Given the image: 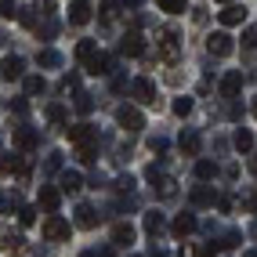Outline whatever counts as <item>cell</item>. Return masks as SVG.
<instances>
[{
    "label": "cell",
    "instance_id": "52a82bcc",
    "mask_svg": "<svg viewBox=\"0 0 257 257\" xmlns=\"http://www.w3.org/2000/svg\"><path fill=\"white\" fill-rule=\"evenodd\" d=\"M207 51L214 58H228L232 55V37H228V33H210V37H207Z\"/></svg>",
    "mask_w": 257,
    "mask_h": 257
},
{
    "label": "cell",
    "instance_id": "60d3db41",
    "mask_svg": "<svg viewBox=\"0 0 257 257\" xmlns=\"http://www.w3.org/2000/svg\"><path fill=\"white\" fill-rule=\"evenodd\" d=\"M243 40H246V47H257V26H250V29L243 33Z\"/></svg>",
    "mask_w": 257,
    "mask_h": 257
},
{
    "label": "cell",
    "instance_id": "cb8c5ba5",
    "mask_svg": "<svg viewBox=\"0 0 257 257\" xmlns=\"http://www.w3.org/2000/svg\"><path fill=\"white\" fill-rule=\"evenodd\" d=\"M37 62L44 65V69H58V65H62V55H58V51H51V47H44L40 55H37Z\"/></svg>",
    "mask_w": 257,
    "mask_h": 257
},
{
    "label": "cell",
    "instance_id": "7dc6e473",
    "mask_svg": "<svg viewBox=\"0 0 257 257\" xmlns=\"http://www.w3.org/2000/svg\"><path fill=\"white\" fill-rule=\"evenodd\" d=\"M178 257H199V253H196L192 246H181V250H178Z\"/></svg>",
    "mask_w": 257,
    "mask_h": 257
},
{
    "label": "cell",
    "instance_id": "f35d334b",
    "mask_svg": "<svg viewBox=\"0 0 257 257\" xmlns=\"http://www.w3.org/2000/svg\"><path fill=\"white\" fill-rule=\"evenodd\" d=\"M0 15H4V19H15V15H19V8H15V0H0Z\"/></svg>",
    "mask_w": 257,
    "mask_h": 257
},
{
    "label": "cell",
    "instance_id": "d6986e66",
    "mask_svg": "<svg viewBox=\"0 0 257 257\" xmlns=\"http://www.w3.org/2000/svg\"><path fill=\"white\" fill-rule=\"evenodd\" d=\"M217 19H221V22H225V26H239V22H243V19H246V11H243V8H239V4H228L225 11H217Z\"/></svg>",
    "mask_w": 257,
    "mask_h": 257
},
{
    "label": "cell",
    "instance_id": "8992f818",
    "mask_svg": "<svg viewBox=\"0 0 257 257\" xmlns=\"http://www.w3.org/2000/svg\"><path fill=\"white\" fill-rule=\"evenodd\" d=\"M0 250H4V253H26V235H19V232H11V228L0 225Z\"/></svg>",
    "mask_w": 257,
    "mask_h": 257
},
{
    "label": "cell",
    "instance_id": "836d02e7",
    "mask_svg": "<svg viewBox=\"0 0 257 257\" xmlns=\"http://www.w3.org/2000/svg\"><path fill=\"white\" fill-rule=\"evenodd\" d=\"M11 207H19V192H4L0 196V214H8Z\"/></svg>",
    "mask_w": 257,
    "mask_h": 257
},
{
    "label": "cell",
    "instance_id": "5b68a950",
    "mask_svg": "<svg viewBox=\"0 0 257 257\" xmlns=\"http://www.w3.org/2000/svg\"><path fill=\"white\" fill-rule=\"evenodd\" d=\"M69 131V142L76 145V149H83V145H98V131L91 127V123H76V127H65Z\"/></svg>",
    "mask_w": 257,
    "mask_h": 257
},
{
    "label": "cell",
    "instance_id": "603a6c76",
    "mask_svg": "<svg viewBox=\"0 0 257 257\" xmlns=\"http://www.w3.org/2000/svg\"><path fill=\"white\" fill-rule=\"evenodd\" d=\"M188 199H192L196 207H210V203H214V192H210L207 185H196V188H192V196H188Z\"/></svg>",
    "mask_w": 257,
    "mask_h": 257
},
{
    "label": "cell",
    "instance_id": "f546056e",
    "mask_svg": "<svg viewBox=\"0 0 257 257\" xmlns=\"http://www.w3.org/2000/svg\"><path fill=\"white\" fill-rule=\"evenodd\" d=\"M22 163H26V160H19V156H4V160H0V174H11V170L19 174Z\"/></svg>",
    "mask_w": 257,
    "mask_h": 257
},
{
    "label": "cell",
    "instance_id": "d590c367",
    "mask_svg": "<svg viewBox=\"0 0 257 257\" xmlns=\"http://www.w3.org/2000/svg\"><path fill=\"white\" fill-rule=\"evenodd\" d=\"M33 221H37V210H33V207H19V225H33Z\"/></svg>",
    "mask_w": 257,
    "mask_h": 257
},
{
    "label": "cell",
    "instance_id": "f6af8a7d",
    "mask_svg": "<svg viewBox=\"0 0 257 257\" xmlns=\"http://www.w3.org/2000/svg\"><path fill=\"white\" fill-rule=\"evenodd\" d=\"M217 207L221 210H232V196H217Z\"/></svg>",
    "mask_w": 257,
    "mask_h": 257
},
{
    "label": "cell",
    "instance_id": "2e32d148",
    "mask_svg": "<svg viewBox=\"0 0 257 257\" xmlns=\"http://www.w3.org/2000/svg\"><path fill=\"white\" fill-rule=\"evenodd\" d=\"M58 203H62V192H58V188H51V185H44V188H40V207H44L47 214H55Z\"/></svg>",
    "mask_w": 257,
    "mask_h": 257
},
{
    "label": "cell",
    "instance_id": "f1b7e54d",
    "mask_svg": "<svg viewBox=\"0 0 257 257\" xmlns=\"http://www.w3.org/2000/svg\"><path fill=\"white\" fill-rule=\"evenodd\" d=\"M47 91V83H44V76H26V94L33 98V94H44Z\"/></svg>",
    "mask_w": 257,
    "mask_h": 257
},
{
    "label": "cell",
    "instance_id": "ffe728a7",
    "mask_svg": "<svg viewBox=\"0 0 257 257\" xmlns=\"http://www.w3.org/2000/svg\"><path fill=\"white\" fill-rule=\"evenodd\" d=\"M232 145L239 149V152H250L257 142H253V131H246V127H239L235 134H232Z\"/></svg>",
    "mask_w": 257,
    "mask_h": 257
},
{
    "label": "cell",
    "instance_id": "d4e9b609",
    "mask_svg": "<svg viewBox=\"0 0 257 257\" xmlns=\"http://www.w3.org/2000/svg\"><path fill=\"white\" fill-rule=\"evenodd\" d=\"M94 55H98V44H94V40H80V44H76V58H80V62H87V58H94Z\"/></svg>",
    "mask_w": 257,
    "mask_h": 257
},
{
    "label": "cell",
    "instance_id": "3957f363",
    "mask_svg": "<svg viewBox=\"0 0 257 257\" xmlns=\"http://www.w3.org/2000/svg\"><path fill=\"white\" fill-rule=\"evenodd\" d=\"M131 94L138 98L142 105H156V98H160V94H156V83H152L149 76H138V80H134V83H131Z\"/></svg>",
    "mask_w": 257,
    "mask_h": 257
},
{
    "label": "cell",
    "instance_id": "c3c4849f",
    "mask_svg": "<svg viewBox=\"0 0 257 257\" xmlns=\"http://www.w3.org/2000/svg\"><path fill=\"white\" fill-rule=\"evenodd\" d=\"M119 4H127V8H142V0H119Z\"/></svg>",
    "mask_w": 257,
    "mask_h": 257
},
{
    "label": "cell",
    "instance_id": "d6a6232c",
    "mask_svg": "<svg viewBox=\"0 0 257 257\" xmlns=\"http://www.w3.org/2000/svg\"><path fill=\"white\" fill-rule=\"evenodd\" d=\"M188 112H192V98H174V116H188Z\"/></svg>",
    "mask_w": 257,
    "mask_h": 257
},
{
    "label": "cell",
    "instance_id": "6da1fadb",
    "mask_svg": "<svg viewBox=\"0 0 257 257\" xmlns=\"http://www.w3.org/2000/svg\"><path fill=\"white\" fill-rule=\"evenodd\" d=\"M44 239H47V243H65V239H69V221L58 217V214H47V221H44Z\"/></svg>",
    "mask_w": 257,
    "mask_h": 257
},
{
    "label": "cell",
    "instance_id": "ba28073f",
    "mask_svg": "<svg viewBox=\"0 0 257 257\" xmlns=\"http://www.w3.org/2000/svg\"><path fill=\"white\" fill-rule=\"evenodd\" d=\"M11 142L19 145L22 152H33V149L40 145V134L33 131V127H15V134H11Z\"/></svg>",
    "mask_w": 257,
    "mask_h": 257
},
{
    "label": "cell",
    "instance_id": "44dd1931",
    "mask_svg": "<svg viewBox=\"0 0 257 257\" xmlns=\"http://www.w3.org/2000/svg\"><path fill=\"white\" fill-rule=\"evenodd\" d=\"M178 145H181L185 156H196V152H199V134L196 131H185L181 138H178Z\"/></svg>",
    "mask_w": 257,
    "mask_h": 257
},
{
    "label": "cell",
    "instance_id": "83f0119b",
    "mask_svg": "<svg viewBox=\"0 0 257 257\" xmlns=\"http://www.w3.org/2000/svg\"><path fill=\"white\" fill-rule=\"evenodd\" d=\"M214 174H217V167H214L210 160H199V163H196V178H199V181H210Z\"/></svg>",
    "mask_w": 257,
    "mask_h": 257
},
{
    "label": "cell",
    "instance_id": "7a4b0ae2",
    "mask_svg": "<svg viewBox=\"0 0 257 257\" xmlns=\"http://www.w3.org/2000/svg\"><path fill=\"white\" fill-rule=\"evenodd\" d=\"M160 58L163 62H178V55H181V44H178V29H163L160 33Z\"/></svg>",
    "mask_w": 257,
    "mask_h": 257
},
{
    "label": "cell",
    "instance_id": "9c48e42d",
    "mask_svg": "<svg viewBox=\"0 0 257 257\" xmlns=\"http://www.w3.org/2000/svg\"><path fill=\"white\" fill-rule=\"evenodd\" d=\"M22 69H26V62H22L19 55H8L4 62H0V76H4L8 83H11V80H22Z\"/></svg>",
    "mask_w": 257,
    "mask_h": 257
},
{
    "label": "cell",
    "instance_id": "db71d44e",
    "mask_svg": "<svg viewBox=\"0 0 257 257\" xmlns=\"http://www.w3.org/2000/svg\"><path fill=\"white\" fill-rule=\"evenodd\" d=\"M253 116H257V101H253Z\"/></svg>",
    "mask_w": 257,
    "mask_h": 257
},
{
    "label": "cell",
    "instance_id": "e575fe53",
    "mask_svg": "<svg viewBox=\"0 0 257 257\" xmlns=\"http://www.w3.org/2000/svg\"><path fill=\"white\" fill-rule=\"evenodd\" d=\"M91 109H94V98H91V94H76V112L87 116Z\"/></svg>",
    "mask_w": 257,
    "mask_h": 257
},
{
    "label": "cell",
    "instance_id": "f5cc1de1",
    "mask_svg": "<svg viewBox=\"0 0 257 257\" xmlns=\"http://www.w3.org/2000/svg\"><path fill=\"white\" fill-rule=\"evenodd\" d=\"M246 257H257V250H250V253H246Z\"/></svg>",
    "mask_w": 257,
    "mask_h": 257
},
{
    "label": "cell",
    "instance_id": "4316f807",
    "mask_svg": "<svg viewBox=\"0 0 257 257\" xmlns=\"http://www.w3.org/2000/svg\"><path fill=\"white\" fill-rule=\"evenodd\" d=\"M47 119H51L55 127H62V123H65V105H58V101H51V105H47Z\"/></svg>",
    "mask_w": 257,
    "mask_h": 257
},
{
    "label": "cell",
    "instance_id": "bcb514c9",
    "mask_svg": "<svg viewBox=\"0 0 257 257\" xmlns=\"http://www.w3.org/2000/svg\"><path fill=\"white\" fill-rule=\"evenodd\" d=\"M58 167H62V156H58V152H55V156H51V160H47V170H58Z\"/></svg>",
    "mask_w": 257,
    "mask_h": 257
},
{
    "label": "cell",
    "instance_id": "7bdbcfd3",
    "mask_svg": "<svg viewBox=\"0 0 257 257\" xmlns=\"http://www.w3.org/2000/svg\"><path fill=\"white\" fill-rule=\"evenodd\" d=\"M55 33H58V26H55V22H44V29H40V37H55Z\"/></svg>",
    "mask_w": 257,
    "mask_h": 257
},
{
    "label": "cell",
    "instance_id": "816d5d0a",
    "mask_svg": "<svg viewBox=\"0 0 257 257\" xmlns=\"http://www.w3.org/2000/svg\"><path fill=\"white\" fill-rule=\"evenodd\" d=\"M217 4H225V8H228V4H232V0H217Z\"/></svg>",
    "mask_w": 257,
    "mask_h": 257
},
{
    "label": "cell",
    "instance_id": "74e56055",
    "mask_svg": "<svg viewBox=\"0 0 257 257\" xmlns=\"http://www.w3.org/2000/svg\"><path fill=\"white\" fill-rule=\"evenodd\" d=\"M243 210H250V214H257V188H250V192L243 196Z\"/></svg>",
    "mask_w": 257,
    "mask_h": 257
},
{
    "label": "cell",
    "instance_id": "9a60e30c",
    "mask_svg": "<svg viewBox=\"0 0 257 257\" xmlns=\"http://www.w3.org/2000/svg\"><path fill=\"white\" fill-rule=\"evenodd\" d=\"M131 243H134V225H127V221L112 225V246H131Z\"/></svg>",
    "mask_w": 257,
    "mask_h": 257
},
{
    "label": "cell",
    "instance_id": "b9f144b4",
    "mask_svg": "<svg viewBox=\"0 0 257 257\" xmlns=\"http://www.w3.org/2000/svg\"><path fill=\"white\" fill-rule=\"evenodd\" d=\"M196 253H199V257H214V253H217V243H207V246H199Z\"/></svg>",
    "mask_w": 257,
    "mask_h": 257
},
{
    "label": "cell",
    "instance_id": "4fadbf2b",
    "mask_svg": "<svg viewBox=\"0 0 257 257\" xmlns=\"http://www.w3.org/2000/svg\"><path fill=\"white\" fill-rule=\"evenodd\" d=\"M119 51H123V55H127V58H138V55H142V51H145V40L138 37V33H127V37H123V40H119Z\"/></svg>",
    "mask_w": 257,
    "mask_h": 257
},
{
    "label": "cell",
    "instance_id": "8d00e7d4",
    "mask_svg": "<svg viewBox=\"0 0 257 257\" xmlns=\"http://www.w3.org/2000/svg\"><path fill=\"white\" fill-rule=\"evenodd\" d=\"M22 26H37V15H33V8H19V15H15Z\"/></svg>",
    "mask_w": 257,
    "mask_h": 257
},
{
    "label": "cell",
    "instance_id": "1f68e13d",
    "mask_svg": "<svg viewBox=\"0 0 257 257\" xmlns=\"http://www.w3.org/2000/svg\"><path fill=\"white\" fill-rule=\"evenodd\" d=\"M94 156H98V145H83V149H76V160H80V163H94Z\"/></svg>",
    "mask_w": 257,
    "mask_h": 257
},
{
    "label": "cell",
    "instance_id": "f907efd6",
    "mask_svg": "<svg viewBox=\"0 0 257 257\" xmlns=\"http://www.w3.org/2000/svg\"><path fill=\"white\" fill-rule=\"evenodd\" d=\"M80 257H98V253H94V250H87V253H80Z\"/></svg>",
    "mask_w": 257,
    "mask_h": 257
},
{
    "label": "cell",
    "instance_id": "30bf717a",
    "mask_svg": "<svg viewBox=\"0 0 257 257\" xmlns=\"http://www.w3.org/2000/svg\"><path fill=\"white\" fill-rule=\"evenodd\" d=\"M83 65H87V73H91V76H109V73H112V58L105 55V51H98V55L87 58Z\"/></svg>",
    "mask_w": 257,
    "mask_h": 257
},
{
    "label": "cell",
    "instance_id": "5bb4252c",
    "mask_svg": "<svg viewBox=\"0 0 257 257\" xmlns=\"http://www.w3.org/2000/svg\"><path fill=\"white\" fill-rule=\"evenodd\" d=\"M239 91H243V73H225L221 76V94L225 98H235Z\"/></svg>",
    "mask_w": 257,
    "mask_h": 257
},
{
    "label": "cell",
    "instance_id": "277c9868",
    "mask_svg": "<svg viewBox=\"0 0 257 257\" xmlns=\"http://www.w3.org/2000/svg\"><path fill=\"white\" fill-rule=\"evenodd\" d=\"M116 123L123 127V131H142L145 127V116L134 109V105H119L116 109Z\"/></svg>",
    "mask_w": 257,
    "mask_h": 257
},
{
    "label": "cell",
    "instance_id": "4dcf8cb0",
    "mask_svg": "<svg viewBox=\"0 0 257 257\" xmlns=\"http://www.w3.org/2000/svg\"><path fill=\"white\" fill-rule=\"evenodd\" d=\"M160 4V11H167V15H181L185 11V0H156Z\"/></svg>",
    "mask_w": 257,
    "mask_h": 257
},
{
    "label": "cell",
    "instance_id": "7c38bea8",
    "mask_svg": "<svg viewBox=\"0 0 257 257\" xmlns=\"http://www.w3.org/2000/svg\"><path fill=\"white\" fill-rule=\"evenodd\" d=\"M196 225H199V221H196L192 214H178V217H174V225H170V232H174L178 239H185V235H192V232H196Z\"/></svg>",
    "mask_w": 257,
    "mask_h": 257
},
{
    "label": "cell",
    "instance_id": "7402d4cb",
    "mask_svg": "<svg viewBox=\"0 0 257 257\" xmlns=\"http://www.w3.org/2000/svg\"><path fill=\"white\" fill-rule=\"evenodd\" d=\"M163 228H167V221H163V214H156V210H149V214H145V232H149V235H160Z\"/></svg>",
    "mask_w": 257,
    "mask_h": 257
},
{
    "label": "cell",
    "instance_id": "681fc988",
    "mask_svg": "<svg viewBox=\"0 0 257 257\" xmlns=\"http://www.w3.org/2000/svg\"><path fill=\"white\" fill-rule=\"evenodd\" d=\"M250 170H253V174H257V156H253V160H250Z\"/></svg>",
    "mask_w": 257,
    "mask_h": 257
},
{
    "label": "cell",
    "instance_id": "484cf974",
    "mask_svg": "<svg viewBox=\"0 0 257 257\" xmlns=\"http://www.w3.org/2000/svg\"><path fill=\"white\" fill-rule=\"evenodd\" d=\"M119 19V0H105L101 4V22H116Z\"/></svg>",
    "mask_w": 257,
    "mask_h": 257
},
{
    "label": "cell",
    "instance_id": "ac0fdd59",
    "mask_svg": "<svg viewBox=\"0 0 257 257\" xmlns=\"http://www.w3.org/2000/svg\"><path fill=\"white\" fill-rule=\"evenodd\" d=\"M98 221H101V214H94V207H87V203L76 207V225H80V228H94Z\"/></svg>",
    "mask_w": 257,
    "mask_h": 257
},
{
    "label": "cell",
    "instance_id": "ee69618b",
    "mask_svg": "<svg viewBox=\"0 0 257 257\" xmlns=\"http://www.w3.org/2000/svg\"><path fill=\"white\" fill-rule=\"evenodd\" d=\"M149 149H152V152H163V149H167V142H163V138H152V142H149Z\"/></svg>",
    "mask_w": 257,
    "mask_h": 257
},
{
    "label": "cell",
    "instance_id": "e0dca14e",
    "mask_svg": "<svg viewBox=\"0 0 257 257\" xmlns=\"http://www.w3.org/2000/svg\"><path fill=\"white\" fill-rule=\"evenodd\" d=\"M69 22L73 26H87L91 22V4H87V0H76V4L69 8Z\"/></svg>",
    "mask_w": 257,
    "mask_h": 257
},
{
    "label": "cell",
    "instance_id": "8fae6325",
    "mask_svg": "<svg viewBox=\"0 0 257 257\" xmlns=\"http://www.w3.org/2000/svg\"><path fill=\"white\" fill-rule=\"evenodd\" d=\"M83 188V178L76 174V170H62V178H58V192H65V196H76Z\"/></svg>",
    "mask_w": 257,
    "mask_h": 257
},
{
    "label": "cell",
    "instance_id": "ab89813d",
    "mask_svg": "<svg viewBox=\"0 0 257 257\" xmlns=\"http://www.w3.org/2000/svg\"><path fill=\"white\" fill-rule=\"evenodd\" d=\"M76 87H80V76L76 73H69V76L62 80V91H76Z\"/></svg>",
    "mask_w": 257,
    "mask_h": 257
}]
</instances>
